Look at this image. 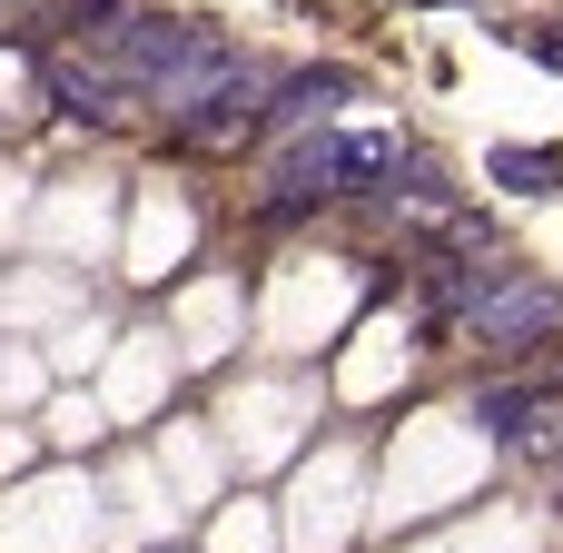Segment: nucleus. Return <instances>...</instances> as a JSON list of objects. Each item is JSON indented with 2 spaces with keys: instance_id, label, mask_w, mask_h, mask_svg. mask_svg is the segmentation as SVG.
<instances>
[{
  "instance_id": "1",
  "label": "nucleus",
  "mask_w": 563,
  "mask_h": 553,
  "mask_svg": "<svg viewBox=\"0 0 563 553\" xmlns=\"http://www.w3.org/2000/svg\"><path fill=\"white\" fill-rule=\"evenodd\" d=\"M406 158H396V139H376V129H356V139H297L287 158H277V218H297L307 198H336V188H366V178H396Z\"/></svg>"
},
{
  "instance_id": "2",
  "label": "nucleus",
  "mask_w": 563,
  "mask_h": 553,
  "mask_svg": "<svg viewBox=\"0 0 563 553\" xmlns=\"http://www.w3.org/2000/svg\"><path fill=\"white\" fill-rule=\"evenodd\" d=\"M465 327H475V346H495V356H534L563 327V297L544 277H495V287L465 307Z\"/></svg>"
},
{
  "instance_id": "3",
  "label": "nucleus",
  "mask_w": 563,
  "mask_h": 553,
  "mask_svg": "<svg viewBox=\"0 0 563 553\" xmlns=\"http://www.w3.org/2000/svg\"><path fill=\"white\" fill-rule=\"evenodd\" d=\"M247 129H267V89H257V69L238 59V69H228V79L178 119V139H188V148H238Z\"/></svg>"
},
{
  "instance_id": "4",
  "label": "nucleus",
  "mask_w": 563,
  "mask_h": 553,
  "mask_svg": "<svg viewBox=\"0 0 563 553\" xmlns=\"http://www.w3.org/2000/svg\"><path fill=\"white\" fill-rule=\"evenodd\" d=\"M228 69H238V49H228V40H218V30H188V49H178V59H168V79H158V89H148V99H158V109H178V119H188V109H198V99H208V89H218V79H228Z\"/></svg>"
},
{
  "instance_id": "5",
  "label": "nucleus",
  "mask_w": 563,
  "mask_h": 553,
  "mask_svg": "<svg viewBox=\"0 0 563 553\" xmlns=\"http://www.w3.org/2000/svg\"><path fill=\"white\" fill-rule=\"evenodd\" d=\"M49 99H59L69 119H119V109H129V89H119V69H109L99 49H89V59L59 49V59H49Z\"/></svg>"
},
{
  "instance_id": "6",
  "label": "nucleus",
  "mask_w": 563,
  "mask_h": 553,
  "mask_svg": "<svg viewBox=\"0 0 563 553\" xmlns=\"http://www.w3.org/2000/svg\"><path fill=\"white\" fill-rule=\"evenodd\" d=\"M336 99H356V69H297L267 89V129H317Z\"/></svg>"
},
{
  "instance_id": "7",
  "label": "nucleus",
  "mask_w": 563,
  "mask_h": 553,
  "mask_svg": "<svg viewBox=\"0 0 563 553\" xmlns=\"http://www.w3.org/2000/svg\"><path fill=\"white\" fill-rule=\"evenodd\" d=\"M495 178H505V188H534V178H554V158H534V148H505V158H495Z\"/></svg>"
},
{
  "instance_id": "8",
  "label": "nucleus",
  "mask_w": 563,
  "mask_h": 553,
  "mask_svg": "<svg viewBox=\"0 0 563 553\" xmlns=\"http://www.w3.org/2000/svg\"><path fill=\"white\" fill-rule=\"evenodd\" d=\"M525 49H534V59H554V69H563V30H534Z\"/></svg>"
}]
</instances>
